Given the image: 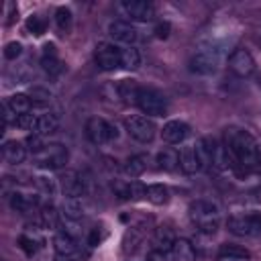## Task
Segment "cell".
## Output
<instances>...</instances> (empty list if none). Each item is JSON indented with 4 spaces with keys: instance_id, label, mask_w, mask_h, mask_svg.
Listing matches in <instances>:
<instances>
[{
    "instance_id": "8",
    "label": "cell",
    "mask_w": 261,
    "mask_h": 261,
    "mask_svg": "<svg viewBox=\"0 0 261 261\" xmlns=\"http://www.w3.org/2000/svg\"><path fill=\"white\" fill-rule=\"evenodd\" d=\"M86 135L94 145H104V143H112L118 139V130L112 122L100 118V116H92L86 122Z\"/></svg>"
},
{
    "instance_id": "17",
    "label": "cell",
    "mask_w": 261,
    "mask_h": 261,
    "mask_svg": "<svg viewBox=\"0 0 261 261\" xmlns=\"http://www.w3.org/2000/svg\"><path fill=\"white\" fill-rule=\"evenodd\" d=\"M208 143H210V153H212V167H216V169H228V165L234 163V161H232L228 149L224 147V143L214 141V139H208Z\"/></svg>"
},
{
    "instance_id": "7",
    "label": "cell",
    "mask_w": 261,
    "mask_h": 261,
    "mask_svg": "<svg viewBox=\"0 0 261 261\" xmlns=\"http://www.w3.org/2000/svg\"><path fill=\"white\" fill-rule=\"evenodd\" d=\"M124 128L126 133L139 141V143H151L155 139V133H157V126L155 122L149 118V116H143V114H133V116H126L124 118Z\"/></svg>"
},
{
    "instance_id": "45",
    "label": "cell",
    "mask_w": 261,
    "mask_h": 261,
    "mask_svg": "<svg viewBox=\"0 0 261 261\" xmlns=\"http://www.w3.org/2000/svg\"><path fill=\"white\" fill-rule=\"evenodd\" d=\"M218 261H249V259H239V257H218Z\"/></svg>"
},
{
    "instance_id": "37",
    "label": "cell",
    "mask_w": 261,
    "mask_h": 261,
    "mask_svg": "<svg viewBox=\"0 0 261 261\" xmlns=\"http://www.w3.org/2000/svg\"><path fill=\"white\" fill-rule=\"evenodd\" d=\"M37 188H39L45 196H55V194H57V184H55V179H51V177H47V175H39V177H37Z\"/></svg>"
},
{
    "instance_id": "43",
    "label": "cell",
    "mask_w": 261,
    "mask_h": 261,
    "mask_svg": "<svg viewBox=\"0 0 261 261\" xmlns=\"http://www.w3.org/2000/svg\"><path fill=\"white\" fill-rule=\"evenodd\" d=\"M155 33H157L159 39H167L169 37V22H159L157 29H155Z\"/></svg>"
},
{
    "instance_id": "31",
    "label": "cell",
    "mask_w": 261,
    "mask_h": 261,
    "mask_svg": "<svg viewBox=\"0 0 261 261\" xmlns=\"http://www.w3.org/2000/svg\"><path fill=\"white\" fill-rule=\"evenodd\" d=\"M157 165L163 171H173L179 165V153H175L173 149H161L157 153Z\"/></svg>"
},
{
    "instance_id": "13",
    "label": "cell",
    "mask_w": 261,
    "mask_h": 261,
    "mask_svg": "<svg viewBox=\"0 0 261 261\" xmlns=\"http://www.w3.org/2000/svg\"><path fill=\"white\" fill-rule=\"evenodd\" d=\"M108 35H110L112 41L122 43V45H126V47H130V45L137 41V37H139L137 29H135L130 22H126V20H112V22L108 24Z\"/></svg>"
},
{
    "instance_id": "41",
    "label": "cell",
    "mask_w": 261,
    "mask_h": 261,
    "mask_svg": "<svg viewBox=\"0 0 261 261\" xmlns=\"http://www.w3.org/2000/svg\"><path fill=\"white\" fill-rule=\"evenodd\" d=\"M18 245H20V249L31 257V255H35V251H37V247H35V241L31 239V237H27V234H22L20 239H18Z\"/></svg>"
},
{
    "instance_id": "42",
    "label": "cell",
    "mask_w": 261,
    "mask_h": 261,
    "mask_svg": "<svg viewBox=\"0 0 261 261\" xmlns=\"http://www.w3.org/2000/svg\"><path fill=\"white\" fill-rule=\"evenodd\" d=\"M147 261H167V253H163L159 249H151L147 255Z\"/></svg>"
},
{
    "instance_id": "16",
    "label": "cell",
    "mask_w": 261,
    "mask_h": 261,
    "mask_svg": "<svg viewBox=\"0 0 261 261\" xmlns=\"http://www.w3.org/2000/svg\"><path fill=\"white\" fill-rule=\"evenodd\" d=\"M139 92H141V86H139L135 80H120V82H116V86H114L116 98H118L120 102H124V104H137Z\"/></svg>"
},
{
    "instance_id": "39",
    "label": "cell",
    "mask_w": 261,
    "mask_h": 261,
    "mask_svg": "<svg viewBox=\"0 0 261 261\" xmlns=\"http://www.w3.org/2000/svg\"><path fill=\"white\" fill-rule=\"evenodd\" d=\"M35 124H37V116L33 112H27V114L16 116V126L22 128V130H35Z\"/></svg>"
},
{
    "instance_id": "20",
    "label": "cell",
    "mask_w": 261,
    "mask_h": 261,
    "mask_svg": "<svg viewBox=\"0 0 261 261\" xmlns=\"http://www.w3.org/2000/svg\"><path fill=\"white\" fill-rule=\"evenodd\" d=\"M59 126V116L55 112H43L37 116V124H35V135L39 137H47L51 133H55Z\"/></svg>"
},
{
    "instance_id": "18",
    "label": "cell",
    "mask_w": 261,
    "mask_h": 261,
    "mask_svg": "<svg viewBox=\"0 0 261 261\" xmlns=\"http://www.w3.org/2000/svg\"><path fill=\"white\" fill-rule=\"evenodd\" d=\"M53 249H55L57 255H67V257H71V255L77 253V239L71 237V234H67V232H63V230H59V232H55V237H53Z\"/></svg>"
},
{
    "instance_id": "23",
    "label": "cell",
    "mask_w": 261,
    "mask_h": 261,
    "mask_svg": "<svg viewBox=\"0 0 261 261\" xmlns=\"http://www.w3.org/2000/svg\"><path fill=\"white\" fill-rule=\"evenodd\" d=\"M169 253H171L173 261H194L196 259V249L188 239H175Z\"/></svg>"
},
{
    "instance_id": "9",
    "label": "cell",
    "mask_w": 261,
    "mask_h": 261,
    "mask_svg": "<svg viewBox=\"0 0 261 261\" xmlns=\"http://www.w3.org/2000/svg\"><path fill=\"white\" fill-rule=\"evenodd\" d=\"M94 59H96V65L104 71H114L116 67H120V49L114 45V43H108V41H100L96 45V51H94Z\"/></svg>"
},
{
    "instance_id": "10",
    "label": "cell",
    "mask_w": 261,
    "mask_h": 261,
    "mask_svg": "<svg viewBox=\"0 0 261 261\" xmlns=\"http://www.w3.org/2000/svg\"><path fill=\"white\" fill-rule=\"evenodd\" d=\"M228 69L237 77H249L255 71V59L247 49H234L228 57Z\"/></svg>"
},
{
    "instance_id": "12",
    "label": "cell",
    "mask_w": 261,
    "mask_h": 261,
    "mask_svg": "<svg viewBox=\"0 0 261 261\" xmlns=\"http://www.w3.org/2000/svg\"><path fill=\"white\" fill-rule=\"evenodd\" d=\"M57 181H59V188H61V192L65 194V198H82V196L86 194V181H84V177H82L77 171H73V169L63 171Z\"/></svg>"
},
{
    "instance_id": "27",
    "label": "cell",
    "mask_w": 261,
    "mask_h": 261,
    "mask_svg": "<svg viewBox=\"0 0 261 261\" xmlns=\"http://www.w3.org/2000/svg\"><path fill=\"white\" fill-rule=\"evenodd\" d=\"M147 169V155H130L124 161V173L128 177H139Z\"/></svg>"
},
{
    "instance_id": "28",
    "label": "cell",
    "mask_w": 261,
    "mask_h": 261,
    "mask_svg": "<svg viewBox=\"0 0 261 261\" xmlns=\"http://www.w3.org/2000/svg\"><path fill=\"white\" fill-rule=\"evenodd\" d=\"M37 214H39V224L45 228H55L59 224V218H61V212H57L55 206H51V204L41 206Z\"/></svg>"
},
{
    "instance_id": "38",
    "label": "cell",
    "mask_w": 261,
    "mask_h": 261,
    "mask_svg": "<svg viewBox=\"0 0 261 261\" xmlns=\"http://www.w3.org/2000/svg\"><path fill=\"white\" fill-rule=\"evenodd\" d=\"M45 20L39 16V14H33V16H29V20H27V31L31 33V35H43L45 33Z\"/></svg>"
},
{
    "instance_id": "5",
    "label": "cell",
    "mask_w": 261,
    "mask_h": 261,
    "mask_svg": "<svg viewBox=\"0 0 261 261\" xmlns=\"http://www.w3.org/2000/svg\"><path fill=\"white\" fill-rule=\"evenodd\" d=\"M33 159L43 169H61L69 159V151L61 143H49L39 153H35Z\"/></svg>"
},
{
    "instance_id": "4",
    "label": "cell",
    "mask_w": 261,
    "mask_h": 261,
    "mask_svg": "<svg viewBox=\"0 0 261 261\" xmlns=\"http://www.w3.org/2000/svg\"><path fill=\"white\" fill-rule=\"evenodd\" d=\"M137 106L147 116H165L169 104H167V98L163 92H159L155 88H141Z\"/></svg>"
},
{
    "instance_id": "33",
    "label": "cell",
    "mask_w": 261,
    "mask_h": 261,
    "mask_svg": "<svg viewBox=\"0 0 261 261\" xmlns=\"http://www.w3.org/2000/svg\"><path fill=\"white\" fill-rule=\"evenodd\" d=\"M61 214L65 218H71V220H80L84 216V208L80 204V198H65L63 206H61Z\"/></svg>"
},
{
    "instance_id": "25",
    "label": "cell",
    "mask_w": 261,
    "mask_h": 261,
    "mask_svg": "<svg viewBox=\"0 0 261 261\" xmlns=\"http://www.w3.org/2000/svg\"><path fill=\"white\" fill-rule=\"evenodd\" d=\"M145 198H147L151 204H155V206H163V204H167V200H169V190H167L163 184H151V186H147V190H145Z\"/></svg>"
},
{
    "instance_id": "14",
    "label": "cell",
    "mask_w": 261,
    "mask_h": 261,
    "mask_svg": "<svg viewBox=\"0 0 261 261\" xmlns=\"http://www.w3.org/2000/svg\"><path fill=\"white\" fill-rule=\"evenodd\" d=\"M188 135H190V126L184 120H169L161 128V139L167 145H177V143L186 141Z\"/></svg>"
},
{
    "instance_id": "44",
    "label": "cell",
    "mask_w": 261,
    "mask_h": 261,
    "mask_svg": "<svg viewBox=\"0 0 261 261\" xmlns=\"http://www.w3.org/2000/svg\"><path fill=\"white\" fill-rule=\"evenodd\" d=\"M4 122L6 124H16V114L6 106V102H4Z\"/></svg>"
},
{
    "instance_id": "35",
    "label": "cell",
    "mask_w": 261,
    "mask_h": 261,
    "mask_svg": "<svg viewBox=\"0 0 261 261\" xmlns=\"http://www.w3.org/2000/svg\"><path fill=\"white\" fill-rule=\"evenodd\" d=\"M71 10L67 8V6H59L57 10H55V22H57V27L61 29V31H69V27H71Z\"/></svg>"
},
{
    "instance_id": "6",
    "label": "cell",
    "mask_w": 261,
    "mask_h": 261,
    "mask_svg": "<svg viewBox=\"0 0 261 261\" xmlns=\"http://www.w3.org/2000/svg\"><path fill=\"white\" fill-rule=\"evenodd\" d=\"M226 224H228V230L237 237H259L261 234V212L232 214Z\"/></svg>"
},
{
    "instance_id": "3",
    "label": "cell",
    "mask_w": 261,
    "mask_h": 261,
    "mask_svg": "<svg viewBox=\"0 0 261 261\" xmlns=\"http://www.w3.org/2000/svg\"><path fill=\"white\" fill-rule=\"evenodd\" d=\"M220 61H222V51L218 47H212V45L200 47L190 59V69L200 75H210L218 69Z\"/></svg>"
},
{
    "instance_id": "46",
    "label": "cell",
    "mask_w": 261,
    "mask_h": 261,
    "mask_svg": "<svg viewBox=\"0 0 261 261\" xmlns=\"http://www.w3.org/2000/svg\"><path fill=\"white\" fill-rule=\"evenodd\" d=\"M53 261H73V259H71V257H67V255H57Z\"/></svg>"
},
{
    "instance_id": "21",
    "label": "cell",
    "mask_w": 261,
    "mask_h": 261,
    "mask_svg": "<svg viewBox=\"0 0 261 261\" xmlns=\"http://www.w3.org/2000/svg\"><path fill=\"white\" fill-rule=\"evenodd\" d=\"M2 155L10 165H18L27 157V147L20 141H6L2 147Z\"/></svg>"
},
{
    "instance_id": "32",
    "label": "cell",
    "mask_w": 261,
    "mask_h": 261,
    "mask_svg": "<svg viewBox=\"0 0 261 261\" xmlns=\"http://www.w3.org/2000/svg\"><path fill=\"white\" fill-rule=\"evenodd\" d=\"M116 190H118V196H120V198H126V200H139V198H143V196H145V190H147V188H145L143 184H139V181L130 179L128 184L118 186Z\"/></svg>"
},
{
    "instance_id": "47",
    "label": "cell",
    "mask_w": 261,
    "mask_h": 261,
    "mask_svg": "<svg viewBox=\"0 0 261 261\" xmlns=\"http://www.w3.org/2000/svg\"><path fill=\"white\" fill-rule=\"evenodd\" d=\"M259 165H261V149H259Z\"/></svg>"
},
{
    "instance_id": "11",
    "label": "cell",
    "mask_w": 261,
    "mask_h": 261,
    "mask_svg": "<svg viewBox=\"0 0 261 261\" xmlns=\"http://www.w3.org/2000/svg\"><path fill=\"white\" fill-rule=\"evenodd\" d=\"M120 8L130 20H137V22H149L155 16V6L147 0H124Z\"/></svg>"
},
{
    "instance_id": "22",
    "label": "cell",
    "mask_w": 261,
    "mask_h": 261,
    "mask_svg": "<svg viewBox=\"0 0 261 261\" xmlns=\"http://www.w3.org/2000/svg\"><path fill=\"white\" fill-rule=\"evenodd\" d=\"M175 243V234L169 226H157L153 234V249H159L163 253H169Z\"/></svg>"
},
{
    "instance_id": "19",
    "label": "cell",
    "mask_w": 261,
    "mask_h": 261,
    "mask_svg": "<svg viewBox=\"0 0 261 261\" xmlns=\"http://www.w3.org/2000/svg\"><path fill=\"white\" fill-rule=\"evenodd\" d=\"M179 169L188 175L200 171V163H198V157H196V149H194V143L192 145H184L179 149Z\"/></svg>"
},
{
    "instance_id": "2",
    "label": "cell",
    "mask_w": 261,
    "mask_h": 261,
    "mask_svg": "<svg viewBox=\"0 0 261 261\" xmlns=\"http://www.w3.org/2000/svg\"><path fill=\"white\" fill-rule=\"evenodd\" d=\"M190 222L204 234H214L220 226V208L212 200H196L190 204Z\"/></svg>"
},
{
    "instance_id": "30",
    "label": "cell",
    "mask_w": 261,
    "mask_h": 261,
    "mask_svg": "<svg viewBox=\"0 0 261 261\" xmlns=\"http://www.w3.org/2000/svg\"><path fill=\"white\" fill-rule=\"evenodd\" d=\"M139 65H141V53H139V49H135L133 45L130 47H122L120 49V67H124V69H139Z\"/></svg>"
},
{
    "instance_id": "34",
    "label": "cell",
    "mask_w": 261,
    "mask_h": 261,
    "mask_svg": "<svg viewBox=\"0 0 261 261\" xmlns=\"http://www.w3.org/2000/svg\"><path fill=\"white\" fill-rule=\"evenodd\" d=\"M218 257H239V259H251V253L241 245H222L218 251Z\"/></svg>"
},
{
    "instance_id": "24",
    "label": "cell",
    "mask_w": 261,
    "mask_h": 261,
    "mask_svg": "<svg viewBox=\"0 0 261 261\" xmlns=\"http://www.w3.org/2000/svg\"><path fill=\"white\" fill-rule=\"evenodd\" d=\"M37 204H39V200H37L35 196H29V194L14 192V194L10 196V206H12V210H16V212H20V214H29L33 208H37Z\"/></svg>"
},
{
    "instance_id": "15",
    "label": "cell",
    "mask_w": 261,
    "mask_h": 261,
    "mask_svg": "<svg viewBox=\"0 0 261 261\" xmlns=\"http://www.w3.org/2000/svg\"><path fill=\"white\" fill-rule=\"evenodd\" d=\"M41 67L49 73V75H59L63 71V61L57 55L55 45H45L43 47V55H41Z\"/></svg>"
},
{
    "instance_id": "1",
    "label": "cell",
    "mask_w": 261,
    "mask_h": 261,
    "mask_svg": "<svg viewBox=\"0 0 261 261\" xmlns=\"http://www.w3.org/2000/svg\"><path fill=\"white\" fill-rule=\"evenodd\" d=\"M224 147L228 149L234 163H239L243 169H255L259 167V143L255 137L239 126L224 128Z\"/></svg>"
},
{
    "instance_id": "36",
    "label": "cell",
    "mask_w": 261,
    "mask_h": 261,
    "mask_svg": "<svg viewBox=\"0 0 261 261\" xmlns=\"http://www.w3.org/2000/svg\"><path fill=\"white\" fill-rule=\"evenodd\" d=\"M29 98H31L33 106H45V104H49V100H51V92L45 90V88H33V90L29 92Z\"/></svg>"
},
{
    "instance_id": "26",
    "label": "cell",
    "mask_w": 261,
    "mask_h": 261,
    "mask_svg": "<svg viewBox=\"0 0 261 261\" xmlns=\"http://www.w3.org/2000/svg\"><path fill=\"white\" fill-rule=\"evenodd\" d=\"M6 106L16 114V116H20V114H27V112H31V106H33V102H31V98H29V94H12L8 100H6Z\"/></svg>"
},
{
    "instance_id": "40",
    "label": "cell",
    "mask_w": 261,
    "mask_h": 261,
    "mask_svg": "<svg viewBox=\"0 0 261 261\" xmlns=\"http://www.w3.org/2000/svg\"><path fill=\"white\" fill-rule=\"evenodd\" d=\"M20 53H22V45H20L18 41H10V43H6V47H4V57H6V59L14 61Z\"/></svg>"
},
{
    "instance_id": "29",
    "label": "cell",
    "mask_w": 261,
    "mask_h": 261,
    "mask_svg": "<svg viewBox=\"0 0 261 261\" xmlns=\"http://www.w3.org/2000/svg\"><path fill=\"white\" fill-rule=\"evenodd\" d=\"M194 149H196V157H198L200 169H210L212 167V153H210L208 139H198L194 143Z\"/></svg>"
}]
</instances>
